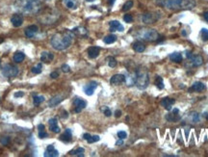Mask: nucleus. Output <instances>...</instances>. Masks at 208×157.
Here are the masks:
<instances>
[{
  "mask_svg": "<svg viewBox=\"0 0 208 157\" xmlns=\"http://www.w3.org/2000/svg\"><path fill=\"white\" fill-rule=\"evenodd\" d=\"M74 38V34L72 31H63L56 33L51 37L50 43L54 49L56 50H65L71 46Z\"/></svg>",
  "mask_w": 208,
  "mask_h": 157,
  "instance_id": "f257e3e1",
  "label": "nucleus"
},
{
  "mask_svg": "<svg viewBox=\"0 0 208 157\" xmlns=\"http://www.w3.org/2000/svg\"><path fill=\"white\" fill-rule=\"evenodd\" d=\"M14 6L21 13L29 14H38L42 9V3L40 0H17Z\"/></svg>",
  "mask_w": 208,
  "mask_h": 157,
  "instance_id": "f03ea898",
  "label": "nucleus"
},
{
  "mask_svg": "<svg viewBox=\"0 0 208 157\" xmlns=\"http://www.w3.org/2000/svg\"><path fill=\"white\" fill-rule=\"evenodd\" d=\"M169 10H188L194 8L195 0H167L163 4Z\"/></svg>",
  "mask_w": 208,
  "mask_h": 157,
  "instance_id": "7ed1b4c3",
  "label": "nucleus"
},
{
  "mask_svg": "<svg viewBox=\"0 0 208 157\" xmlns=\"http://www.w3.org/2000/svg\"><path fill=\"white\" fill-rule=\"evenodd\" d=\"M136 81H135V85H136L139 89L144 90L148 86L149 83V77L148 71L145 68H138L136 71Z\"/></svg>",
  "mask_w": 208,
  "mask_h": 157,
  "instance_id": "20e7f679",
  "label": "nucleus"
},
{
  "mask_svg": "<svg viewBox=\"0 0 208 157\" xmlns=\"http://www.w3.org/2000/svg\"><path fill=\"white\" fill-rule=\"evenodd\" d=\"M137 36L145 42H157L160 38L158 32L154 29H141L137 33Z\"/></svg>",
  "mask_w": 208,
  "mask_h": 157,
  "instance_id": "39448f33",
  "label": "nucleus"
},
{
  "mask_svg": "<svg viewBox=\"0 0 208 157\" xmlns=\"http://www.w3.org/2000/svg\"><path fill=\"white\" fill-rule=\"evenodd\" d=\"M2 74L7 78H13L19 74V68L16 66H13L11 64H8L4 66V68L2 69Z\"/></svg>",
  "mask_w": 208,
  "mask_h": 157,
  "instance_id": "423d86ee",
  "label": "nucleus"
},
{
  "mask_svg": "<svg viewBox=\"0 0 208 157\" xmlns=\"http://www.w3.org/2000/svg\"><path fill=\"white\" fill-rule=\"evenodd\" d=\"M157 19H158V16L155 14H152V13L145 14L143 17H142V20H143V22L145 24H152V23H154Z\"/></svg>",
  "mask_w": 208,
  "mask_h": 157,
  "instance_id": "0eeeda50",
  "label": "nucleus"
},
{
  "mask_svg": "<svg viewBox=\"0 0 208 157\" xmlns=\"http://www.w3.org/2000/svg\"><path fill=\"white\" fill-rule=\"evenodd\" d=\"M97 88V83L96 81H92L84 86V93L87 96H93L94 93V90Z\"/></svg>",
  "mask_w": 208,
  "mask_h": 157,
  "instance_id": "6e6552de",
  "label": "nucleus"
},
{
  "mask_svg": "<svg viewBox=\"0 0 208 157\" xmlns=\"http://www.w3.org/2000/svg\"><path fill=\"white\" fill-rule=\"evenodd\" d=\"M11 22H12L14 27H19L23 23V16L21 14H14L11 19Z\"/></svg>",
  "mask_w": 208,
  "mask_h": 157,
  "instance_id": "1a4fd4ad",
  "label": "nucleus"
},
{
  "mask_svg": "<svg viewBox=\"0 0 208 157\" xmlns=\"http://www.w3.org/2000/svg\"><path fill=\"white\" fill-rule=\"evenodd\" d=\"M73 104L75 106V113H80L84 108L87 106V102L81 98H75L73 101Z\"/></svg>",
  "mask_w": 208,
  "mask_h": 157,
  "instance_id": "9d476101",
  "label": "nucleus"
},
{
  "mask_svg": "<svg viewBox=\"0 0 208 157\" xmlns=\"http://www.w3.org/2000/svg\"><path fill=\"white\" fill-rule=\"evenodd\" d=\"M38 31H39V28L37 25H30V26H28L25 29L24 33L27 38H34L35 35L38 33Z\"/></svg>",
  "mask_w": 208,
  "mask_h": 157,
  "instance_id": "9b49d317",
  "label": "nucleus"
},
{
  "mask_svg": "<svg viewBox=\"0 0 208 157\" xmlns=\"http://www.w3.org/2000/svg\"><path fill=\"white\" fill-rule=\"evenodd\" d=\"M123 82H125V75L123 74H115L110 79V83L112 85H120Z\"/></svg>",
  "mask_w": 208,
  "mask_h": 157,
  "instance_id": "f8f14e48",
  "label": "nucleus"
},
{
  "mask_svg": "<svg viewBox=\"0 0 208 157\" xmlns=\"http://www.w3.org/2000/svg\"><path fill=\"white\" fill-rule=\"evenodd\" d=\"M58 155H59V152H58L57 149H55L54 145H47L46 151L43 153V156L45 157H57Z\"/></svg>",
  "mask_w": 208,
  "mask_h": 157,
  "instance_id": "ddd939ff",
  "label": "nucleus"
},
{
  "mask_svg": "<svg viewBox=\"0 0 208 157\" xmlns=\"http://www.w3.org/2000/svg\"><path fill=\"white\" fill-rule=\"evenodd\" d=\"M178 114H179V110H178V109H173V112L166 116V119L169 120V122H177L178 120H180V116Z\"/></svg>",
  "mask_w": 208,
  "mask_h": 157,
  "instance_id": "4468645a",
  "label": "nucleus"
},
{
  "mask_svg": "<svg viewBox=\"0 0 208 157\" xmlns=\"http://www.w3.org/2000/svg\"><path fill=\"white\" fill-rule=\"evenodd\" d=\"M109 25H110V31L111 32H114V31H119V32H122L125 30V28L120 22H119L118 20H112L109 22Z\"/></svg>",
  "mask_w": 208,
  "mask_h": 157,
  "instance_id": "2eb2a0df",
  "label": "nucleus"
},
{
  "mask_svg": "<svg viewBox=\"0 0 208 157\" xmlns=\"http://www.w3.org/2000/svg\"><path fill=\"white\" fill-rule=\"evenodd\" d=\"M176 103V100L173 98H170V97H166L161 101V105L166 109L168 111H171V106Z\"/></svg>",
  "mask_w": 208,
  "mask_h": 157,
  "instance_id": "dca6fc26",
  "label": "nucleus"
},
{
  "mask_svg": "<svg viewBox=\"0 0 208 157\" xmlns=\"http://www.w3.org/2000/svg\"><path fill=\"white\" fill-rule=\"evenodd\" d=\"M48 125L50 130L54 133H59L60 132V127L58 126V120L56 118H52L48 120Z\"/></svg>",
  "mask_w": 208,
  "mask_h": 157,
  "instance_id": "f3484780",
  "label": "nucleus"
},
{
  "mask_svg": "<svg viewBox=\"0 0 208 157\" xmlns=\"http://www.w3.org/2000/svg\"><path fill=\"white\" fill-rule=\"evenodd\" d=\"M100 53V47L98 46H91L88 49V56L91 59H96Z\"/></svg>",
  "mask_w": 208,
  "mask_h": 157,
  "instance_id": "a211bd4d",
  "label": "nucleus"
},
{
  "mask_svg": "<svg viewBox=\"0 0 208 157\" xmlns=\"http://www.w3.org/2000/svg\"><path fill=\"white\" fill-rule=\"evenodd\" d=\"M206 89V86L205 84L202 83V82H195L193 84V86L191 88L189 89V92H192V91H194V92H202Z\"/></svg>",
  "mask_w": 208,
  "mask_h": 157,
  "instance_id": "6ab92c4d",
  "label": "nucleus"
},
{
  "mask_svg": "<svg viewBox=\"0 0 208 157\" xmlns=\"http://www.w3.org/2000/svg\"><path fill=\"white\" fill-rule=\"evenodd\" d=\"M71 138H72V133H71V130L69 129V128L65 129V132L59 137L60 140L65 142V143H68V142H71Z\"/></svg>",
  "mask_w": 208,
  "mask_h": 157,
  "instance_id": "aec40b11",
  "label": "nucleus"
},
{
  "mask_svg": "<svg viewBox=\"0 0 208 157\" xmlns=\"http://www.w3.org/2000/svg\"><path fill=\"white\" fill-rule=\"evenodd\" d=\"M135 81H136V72L128 73L125 76V82L128 87L135 85Z\"/></svg>",
  "mask_w": 208,
  "mask_h": 157,
  "instance_id": "412c9836",
  "label": "nucleus"
},
{
  "mask_svg": "<svg viewBox=\"0 0 208 157\" xmlns=\"http://www.w3.org/2000/svg\"><path fill=\"white\" fill-rule=\"evenodd\" d=\"M53 54L51 52H47V51H43L41 55V61L45 62V63H49L50 61L53 60Z\"/></svg>",
  "mask_w": 208,
  "mask_h": 157,
  "instance_id": "4be33fe9",
  "label": "nucleus"
},
{
  "mask_svg": "<svg viewBox=\"0 0 208 157\" xmlns=\"http://www.w3.org/2000/svg\"><path fill=\"white\" fill-rule=\"evenodd\" d=\"M64 3L68 9L75 10L78 7V0H64Z\"/></svg>",
  "mask_w": 208,
  "mask_h": 157,
  "instance_id": "5701e85b",
  "label": "nucleus"
},
{
  "mask_svg": "<svg viewBox=\"0 0 208 157\" xmlns=\"http://www.w3.org/2000/svg\"><path fill=\"white\" fill-rule=\"evenodd\" d=\"M190 60H191L192 65L194 66V67H199V66H202L203 63L202 57L199 55H193Z\"/></svg>",
  "mask_w": 208,
  "mask_h": 157,
  "instance_id": "b1692460",
  "label": "nucleus"
},
{
  "mask_svg": "<svg viewBox=\"0 0 208 157\" xmlns=\"http://www.w3.org/2000/svg\"><path fill=\"white\" fill-rule=\"evenodd\" d=\"M63 100V97L62 96H56V97H52L51 98V99L49 100V102H48V106L49 107H55V106H57L58 104L60 103V102Z\"/></svg>",
  "mask_w": 208,
  "mask_h": 157,
  "instance_id": "393cba45",
  "label": "nucleus"
},
{
  "mask_svg": "<svg viewBox=\"0 0 208 157\" xmlns=\"http://www.w3.org/2000/svg\"><path fill=\"white\" fill-rule=\"evenodd\" d=\"M133 49L136 51V52L141 53V52H144V51H145V45L142 42L138 41V42H135L133 43Z\"/></svg>",
  "mask_w": 208,
  "mask_h": 157,
  "instance_id": "a878e982",
  "label": "nucleus"
},
{
  "mask_svg": "<svg viewBox=\"0 0 208 157\" xmlns=\"http://www.w3.org/2000/svg\"><path fill=\"white\" fill-rule=\"evenodd\" d=\"M170 59L174 63H180V62H182L183 57H182V54L180 52H173L170 55Z\"/></svg>",
  "mask_w": 208,
  "mask_h": 157,
  "instance_id": "bb28decb",
  "label": "nucleus"
},
{
  "mask_svg": "<svg viewBox=\"0 0 208 157\" xmlns=\"http://www.w3.org/2000/svg\"><path fill=\"white\" fill-rule=\"evenodd\" d=\"M24 58H25L24 53L21 52V51H17V52H16L14 54L13 59H14V62H16V63H21V62L24 60Z\"/></svg>",
  "mask_w": 208,
  "mask_h": 157,
  "instance_id": "cd10ccee",
  "label": "nucleus"
},
{
  "mask_svg": "<svg viewBox=\"0 0 208 157\" xmlns=\"http://www.w3.org/2000/svg\"><path fill=\"white\" fill-rule=\"evenodd\" d=\"M74 35H77V36H81V37H85L87 36V30L85 28H82V27H79V28H74L72 30Z\"/></svg>",
  "mask_w": 208,
  "mask_h": 157,
  "instance_id": "c85d7f7f",
  "label": "nucleus"
},
{
  "mask_svg": "<svg viewBox=\"0 0 208 157\" xmlns=\"http://www.w3.org/2000/svg\"><path fill=\"white\" fill-rule=\"evenodd\" d=\"M84 152H85V149L83 148H78L77 149H74V151H71L69 152L71 155H76L79 157H83L84 156Z\"/></svg>",
  "mask_w": 208,
  "mask_h": 157,
  "instance_id": "c756f323",
  "label": "nucleus"
},
{
  "mask_svg": "<svg viewBox=\"0 0 208 157\" xmlns=\"http://www.w3.org/2000/svg\"><path fill=\"white\" fill-rule=\"evenodd\" d=\"M117 41V36L116 35H109V36H106L104 39H103V42L105 43H107V45H110V43H113Z\"/></svg>",
  "mask_w": 208,
  "mask_h": 157,
  "instance_id": "7c9ffc66",
  "label": "nucleus"
},
{
  "mask_svg": "<svg viewBox=\"0 0 208 157\" xmlns=\"http://www.w3.org/2000/svg\"><path fill=\"white\" fill-rule=\"evenodd\" d=\"M43 101H45V97H42V96H36V94H34L33 102H34L35 106H38V105H40Z\"/></svg>",
  "mask_w": 208,
  "mask_h": 157,
  "instance_id": "2f4dec72",
  "label": "nucleus"
},
{
  "mask_svg": "<svg viewBox=\"0 0 208 157\" xmlns=\"http://www.w3.org/2000/svg\"><path fill=\"white\" fill-rule=\"evenodd\" d=\"M155 85L156 87L159 89V90H162L164 89V81H163V78L161 76H157L155 79Z\"/></svg>",
  "mask_w": 208,
  "mask_h": 157,
  "instance_id": "473e14b6",
  "label": "nucleus"
},
{
  "mask_svg": "<svg viewBox=\"0 0 208 157\" xmlns=\"http://www.w3.org/2000/svg\"><path fill=\"white\" fill-rule=\"evenodd\" d=\"M42 65L40 63L37 66H35V67H33L31 68V71L35 74H39V73H41L42 72Z\"/></svg>",
  "mask_w": 208,
  "mask_h": 157,
  "instance_id": "72a5a7b5",
  "label": "nucleus"
},
{
  "mask_svg": "<svg viewBox=\"0 0 208 157\" xmlns=\"http://www.w3.org/2000/svg\"><path fill=\"white\" fill-rule=\"evenodd\" d=\"M132 6H133V1H131V0H129V1H127L125 5H123L122 7V11L123 12H127V11H129L131 8H132Z\"/></svg>",
  "mask_w": 208,
  "mask_h": 157,
  "instance_id": "f704fd0d",
  "label": "nucleus"
},
{
  "mask_svg": "<svg viewBox=\"0 0 208 157\" xmlns=\"http://www.w3.org/2000/svg\"><path fill=\"white\" fill-rule=\"evenodd\" d=\"M107 61H108V65H109V67L110 68H115L117 66V60L115 59L114 57H108Z\"/></svg>",
  "mask_w": 208,
  "mask_h": 157,
  "instance_id": "c9c22d12",
  "label": "nucleus"
},
{
  "mask_svg": "<svg viewBox=\"0 0 208 157\" xmlns=\"http://www.w3.org/2000/svg\"><path fill=\"white\" fill-rule=\"evenodd\" d=\"M200 35H202V38L203 41H208V29L206 28H202V31H200Z\"/></svg>",
  "mask_w": 208,
  "mask_h": 157,
  "instance_id": "e433bc0d",
  "label": "nucleus"
},
{
  "mask_svg": "<svg viewBox=\"0 0 208 157\" xmlns=\"http://www.w3.org/2000/svg\"><path fill=\"white\" fill-rule=\"evenodd\" d=\"M99 139H100L99 136L94 135V136H91V138L87 142H88L89 144H93V143H96V142H97V141H99Z\"/></svg>",
  "mask_w": 208,
  "mask_h": 157,
  "instance_id": "4c0bfd02",
  "label": "nucleus"
},
{
  "mask_svg": "<svg viewBox=\"0 0 208 157\" xmlns=\"http://www.w3.org/2000/svg\"><path fill=\"white\" fill-rule=\"evenodd\" d=\"M123 20L125 21L127 23H130L133 21V17L131 14H125V17H123Z\"/></svg>",
  "mask_w": 208,
  "mask_h": 157,
  "instance_id": "58836bf2",
  "label": "nucleus"
},
{
  "mask_svg": "<svg viewBox=\"0 0 208 157\" xmlns=\"http://www.w3.org/2000/svg\"><path fill=\"white\" fill-rule=\"evenodd\" d=\"M118 137L119 138V139H125L126 137H127V134H126V132L125 131H119L118 132Z\"/></svg>",
  "mask_w": 208,
  "mask_h": 157,
  "instance_id": "ea45409f",
  "label": "nucleus"
},
{
  "mask_svg": "<svg viewBox=\"0 0 208 157\" xmlns=\"http://www.w3.org/2000/svg\"><path fill=\"white\" fill-rule=\"evenodd\" d=\"M61 69H62V71L65 72V73H67V72H69V71H71V68H69V67H68L67 64H64L63 66H62Z\"/></svg>",
  "mask_w": 208,
  "mask_h": 157,
  "instance_id": "a19ab883",
  "label": "nucleus"
},
{
  "mask_svg": "<svg viewBox=\"0 0 208 157\" xmlns=\"http://www.w3.org/2000/svg\"><path fill=\"white\" fill-rule=\"evenodd\" d=\"M45 137H48V134L45 132V130H42V131H39V138L43 139Z\"/></svg>",
  "mask_w": 208,
  "mask_h": 157,
  "instance_id": "79ce46f5",
  "label": "nucleus"
},
{
  "mask_svg": "<svg viewBox=\"0 0 208 157\" xmlns=\"http://www.w3.org/2000/svg\"><path fill=\"white\" fill-rule=\"evenodd\" d=\"M192 120L194 122H199V114H196V113H194L192 116Z\"/></svg>",
  "mask_w": 208,
  "mask_h": 157,
  "instance_id": "37998d69",
  "label": "nucleus"
},
{
  "mask_svg": "<svg viewBox=\"0 0 208 157\" xmlns=\"http://www.w3.org/2000/svg\"><path fill=\"white\" fill-rule=\"evenodd\" d=\"M103 112H104V115L106 116V117H110L112 115V112H111V110L108 107H105L103 109Z\"/></svg>",
  "mask_w": 208,
  "mask_h": 157,
  "instance_id": "c03bdc74",
  "label": "nucleus"
},
{
  "mask_svg": "<svg viewBox=\"0 0 208 157\" xmlns=\"http://www.w3.org/2000/svg\"><path fill=\"white\" fill-rule=\"evenodd\" d=\"M58 76H59V73H58V71H53L50 73V77L53 78V79H56Z\"/></svg>",
  "mask_w": 208,
  "mask_h": 157,
  "instance_id": "a18cd8bd",
  "label": "nucleus"
},
{
  "mask_svg": "<svg viewBox=\"0 0 208 157\" xmlns=\"http://www.w3.org/2000/svg\"><path fill=\"white\" fill-rule=\"evenodd\" d=\"M10 142V139L8 138V137H5V138H2L1 139V143L3 144V145H7Z\"/></svg>",
  "mask_w": 208,
  "mask_h": 157,
  "instance_id": "49530a36",
  "label": "nucleus"
},
{
  "mask_svg": "<svg viewBox=\"0 0 208 157\" xmlns=\"http://www.w3.org/2000/svg\"><path fill=\"white\" fill-rule=\"evenodd\" d=\"M24 96V93L23 92H17L14 94V97H21Z\"/></svg>",
  "mask_w": 208,
  "mask_h": 157,
  "instance_id": "de8ad7c7",
  "label": "nucleus"
},
{
  "mask_svg": "<svg viewBox=\"0 0 208 157\" xmlns=\"http://www.w3.org/2000/svg\"><path fill=\"white\" fill-rule=\"evenodd\" d=\"M90 138H91V135H90L89 133H85V134L83 135V139H84V140L88 141Z\"/></svg>",
  "mask_w": 208,
  "mask_h": 157,
  "instance_id": "09e8293b",
  "label": "nucleus"
},
{
  "mask_svg": "<svg viewBox=\"0 0 208 157\" xmlns=\"http://www.w3.org/2000/svg\"><path fill=\"white\" fill-rule=\"evenodd\" d=\"M120 116H122V111H120V110H117L115 112V117H116V118H119Z\"/></svg>",
  "mask_w": 208,
  "mask_h": 157,
  "instance_id": "8fccbe9b",
  "label": "nucleus"
},
{
  "mask_svg": "<svg viewBox=\"0 0 208 157\" xmlns=\"http://www.w3.org/2000/svg\"><path fill=\"white\" fill-rule=\"evenodd\" d=\"M38 129H39V131H42V130H45V125H38Z\"/></svg>",
  "mask_w": 208,
  "mask_h": 157,
  "instance_id": "3c124183",
  "label": "nucleus"
},
{
  "mask_svg": "<svg viewBox=\"0 0 208 157\" xmlns=\"http://www.w3.org/2000/svg\"><path fill=\"white\" fill-rule=\"evenodd\" d=\"M192 56H193V54H192L191 52H190V51H187V52H186V57H187L189 60L191 59Z\"/></svg>",
  "mask_w": 208,
  "mask_h": 157,
  "instance_id": "603ef678",
  "label": "nucleus"
},
{
  "mask_svg": "<svg viewBox=\"0 0 208 157\" xmlns=\"http://www.w3.org/2000/svg\"><path fill=\"white\" fill-rule=\"evenodd\" d=\"M203 17H204V19H205L208 22V12H204L203 13Z\"/></svg>",
  "mask_w": 208,
  "mask_h": 157,
  "instance_id": "864d4df0",
  "label": "nucleus"
},
{
  "mask_svg": "<svg viewBox=\"0 0 208 157\" xmlns=\"http://www.w3.org/2000/svg\"><path fill=\"white\" fill-rule=\"evenodd\" d=\"M122 144H123V141H122V139H119V141L116 143V145H122Z\"/></svg>",
  "mask_w": 208,
  "mask_h": 157,
  "instance_id": "5fc2aeb1",
  "label": "nucleus"
},
{
  "mask_svg": "<svg viewBox=\"0 0 208 157\" xmlns=\"http://www.w3.org/2000/svg\"><path fill=\"white\" fill-rule=\"evenodd\" d=\"M115 1H116V0H108V2H109V5H110V6H113V5H114Z\"/></svg>",
  "mask_w": 208,
  "mask_h": 157,
  "instance_id": "6e6d98bb",
  "label": "nucleus"
},
{
  "mask_svg": "<svg viewBox=\"0 0 208 157\" xmlns=\"http://www.w3.org/2000/svg\"><path fill=\"white\" fill-rule=\"evenodd\" d=\"M165 1H167V0H157L158 4H161V5H163L164 3H165Z\"/></svg>",
  "mask_w": 208,
  "mask_h": 157,
  "instance_id": "4d7b16f0",
  "label": "nucleus"
},
{
  "mask_svg": "<svg viewBox=\"0 0 208 157\" xmlns=\"http://www.w3.org/2000/svg\"><path fill=\"white\" fill-rule=\"evenodd\" d=\"M86 1H88V2H93V1H94V0H86Z\"/></svg>",
  "mask_w": 208,
  "mask_h": 157,
  "instance_id": "13d9d810",
  "label": "nucleus"
},
{
  "mask_svg": "<svg viewBox=\"0 0 208 157\" xmlns=\"http://www.w3.org/2000/svg\"><path fill=\"white\" fill-rule=\"evenodd\" d=\"M206 118H207V120H208V115L206 114Z\"/></svg>",
  "mask_w": 208,
  "mask_h": 157,
  "instance_id": "bf43d9fd",
  "label": "nucleus"
}]
</instances>
